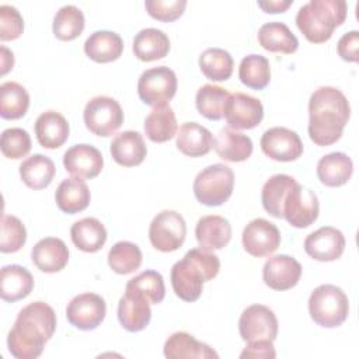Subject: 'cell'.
Instances as JSON below:
<instances>
[{
  "label": "cell",
  "mask_w": 359,
  "mask_h": 359,
  "mask_svg": "<svg viewBox=\"0 0 359 359\" xmlns=\"http://www.w3.org/2000/svg\"><path fill=\"white\" fill-rule=\"evenodd\" d=\"M55 172V163L43 154H34L20 164V177L31 189L46 188L52 182Z\"/></svg>",
  "instance_id": "836d02e7"
},
{
  "label": "cell",
  "mask_w": 359,
  "mask_h": 359,
  "mask_svg": "<svg viewBox=\"0 0 359 359\" xmlns=\"http://www.w3.org/2000/svg\"><path fill=\"white\" fill-rule=\"evenodd\" d=\"M175 146L188 157H202L210 151L213 136L209 129L198 122H185L177 132Z\"/></svg>",
  "instance_id": "d4e9b609"
},
{
  "label": "cell",
  "mask_w": 359,
  "mask_h": 359,
  "mask_svg": "<svg viewBox=\"0 0 359 359\" xmlns=\"http://www.w3.org/2000/svg\"><path fill=\"white\" fill-rule=\"evenodd\" d=\"M187 236V223L181 213L175 210H161L154 216L149 227L151 245L161 252L178 250Z\"/></svg>",
  "instance_id": "30bf717a"
},
{
  "label": "cell",
  "mask_w": 359,
  "mask_h": 359,
  "mask_svg": "<svg viewBox=\"0 0 359 359\" xmlns=\"http://www.w3.org/2000/svg\"><path fill=\"white\" fill-rule=\"evenodd\" d=\"M309 313L311 320L320 327H339L348 318V296L335 285H320L309 297Z\"/></svg>",
  "instance_id": "5b68a950"
},
{
  "label": "cell",
  "mask_w": 359,
  "mask_h": 359,
  "mask_svg": "<svg viewBox=\"0 0 359 359\" xmlns=\"http://www.w3.org/2000/svg\"><path fill=\"white\" fill-rule=\"evenodd\" d=\"M233 57L222 48H208L199 56L201 72L206 79L213 81H224L233 74Z\"/></svg>",
  "instance_id": "ab89813d"
},
{
  "label": "cell",
  "mask_w": 359,
  "mask_h": 359,
  "mask_svg": "<svg viewBox=\"0 0 359 359\" xmlns=\"http://www.w3.org/2000/svg\"><path fill=\"white\" fill-rule=\"evenodd\" d=\"M345 250V237L341 230L324 226L310 233L304 240V251L313 259L330 262L338 259Z\"/></svg>",
  "instance_id": "2e32d148"
},
{
  "label": "cell",
  "mask_w": 359,
  "mask_h": 359,
  "mask_svg": "<svg viewBox=\"0 0 359 359\" xmlns=\"http://www.w3.org/2000/svg\"><path fill=\"white\" fill-rule=\"evenodd\" d=\"M132 49L139 60L153 62L167 56L170 52V39L161 29L144 28L135 35Z\"/></svg>",
  "instance_id": "4dcf8cb0"
},
{
  "label": "cell",
  "mask_w": 359,
  "mask_h": 359,
  "mask_svg": "<svg viewBox=\"0 0 359 359\" xmlns=\"http://www.w3.org/2000/svg\"><path fill=\"white\" fill-rule=\"evenodd\" d=\"M280 233L278 227L262 217L251 220L243 230L244 250L252 257H266L278 250Z\"/></svg>",
  "instance_id": "5bb4252c"
},
{
  "label": "cell",
  "mask_w": 359,
  "mask_h": 359,
  "mask_svg": "<svg viewBox=\"0 0 359 359\" xmlns=\"http://www.w3.org/2000/svg\"><path fill=\"white\" fill-rule=\"evenodd\" d=\"M348 14L344 0H310L296 14V25L309 42L323 43L332 36Z\"/></svg>",
  "instance_id": "277c9868"
},
{
  "label": "cell",
  "mask_w": 359,
  "mask_h": 359,
  "mask_svg": "<svg viewBox=\"0 0 359 359\" xmlns=\"http://www.w3.org/2000/svg\"><path fill=\"white\" fill-rule=\"evenodd\" d=\"M90 199V189L86 181L79 177H70L63 180L55 192V201L57 208L69 215L84 210L88 206Z\"/></svg>",
  "instance_id": "4316f807"
},
{
  "label": "cell",
  "mask_w": 359,
  "mask_h": 359,
  "mask_svg": "<svg viewBox=\"0 0 359 359\" xmlns=\"http://www.w3.org/2000/svg\"><path fill=\"white\" fill-rule=\"evenodd\" d=\"M261 149L265 156L275 161H294L303 154L300 136L287 128L275 126L264 132Z\"/></svg>",
  "instance_id": "4fadbf2b"
},
{
  "label": "cell",
  "mask_w": 359,
  "mask_h": 359,
  "mask_svg": "<svg viewBox=\"0 0 359 359\" xmlns=\"http://www.w3.org/2000/svg\"><path fill=\"white\" fill-rule=\"evenodd\" d=\"M353 172V163L345 153L334 151L323 156L317 163V177L325 187L345 185Z\"/></svg>",
  "instance_id": "f546056e"
},
{
  "label": "cell",
  "mask_w": 359,
  "mask_h": 359,
  "mask_svg": "<svg viewBox=\"0 0 359 359\" xmlns=\"http://www.w3.org/2000/svg\"><path fill=\"white\" fill-rule=\"evenodd\" d=\"M259 45L269 52L293 53L299 48V39L285 22L272 21L264 24L258 31Z\"/></svg>",
  "instance_id": "d6a6232c"
},
{
  "label": "cell",
  "mask_w": 359,
  "mask_h": 359,
  "mask_svg": "<svg viewBox=\"0 0 359 359\" xmlns=\"http://www.w3.org/2000/svg\"><path fill=\"white\" fill-rule=\"evenodd\" d=\"M69 122L56 111H45L35 121L38 143L45 149H57L69 139Z\"/></svg>",
  "instance_id": "603a6c76"
},
{
  "label": "cell",
  "mask_w": 359,
  "mask_h": 359,
  "mask_svg": "<svg viewBox=\"0 0 359 359\" xmlns=\"http://www.w3.org/2000/svg\"><path fill=\"white\" fill-rule=\"evenodd\" d=\"M34 289L31 272L21 265H6L0 272V294L6 302L25 299Z\"/></svg>",
  "instance_id": "83f0119b"
},
{
  "label": "cell",
  "mask_w": 359,
  "mask_h": 359,
  "mask_svg": "<svg viewBox=\"0 0 359 359\" xmlns=\"http://www.w3.org/2000/svg\"><path fill=\"white\" fill-rule=\"evenodd\" d=\"M164 356L168 359H212L219 358L208 344L195 339L191 334L180 331L174 332L164 344Z\"/></svg>",
  "instance_id": "f1b7e54d"
},
{
  "label": "cell",
  "mask_w": 359,
  "mask_h": 359,
  "mask_svg": "<svg viewBox=\"0 0 359 359\" xmlns=\"http://www.w3.org/2000/svg\"><path fill=\"white\" fill-rule=\"evenodd\" d=\"M351 116V105L344 93L324 86L309 100V136L317 146H330L341 139Z\"/></svg>",
  "instance_id": "7a4b0ae2"
},
{
  "label": "cell",
  "mask_w": 359,
  "mask_h": 359,
  "mask_svg": "<svg viewBox=\"0 0 359 359\" xmlns=\"http://www.w3.org/2000/svg\"><path fill=\"white\" fill-rule=\"evenodd\" d=\"M234 172L226 164H212L198 172L194 181V194L198 202L206 206H220L233 194Z\"/></svg>",
  "instance_id": "8992f818"
},
{
  "label": "cell",
  "mask_w": 359,
  "mask_h": 359,
  "mask_svg": "<svg viewBox=\"0 0 359 359\" xmlns=\"http://www.w3.org/2000/svg\"><path fill=\"white\" fill-rule=\"evenodd\" d=\"M213 149L226 161L240 163L252 154V140L231 128H223L213 139Z\"/></svg>",
  "instance_id": "cb8c5ba5"
},
{
  "label": "cell",
  "mask_w": 359,
  "mask_h": 359,
  "mask_svg": "<svg viewBox=\"0 0 359 359\" xmlns=\"http://www.w3.org/2000/svg\"><path fill=\"white\" fill-rule=\"evenodd\" d=\"M105 314V300L100 294L90 292L74 296L66 307L67 321L81 331L95 330L104 321Z\"/></svg>",
  "instance_id": "8fae6325"
},
{
  "label": "cell",
  "mask_w": 359,
  "mask_h": 359,
  "mask_svg": "<svg viewBox=\"0 0 359 359\" xmlns=\"http://www.w3.org/2000/svg\"><path fill=\"white\" fill-rule=\"evenodd\" d=\"M178 125L170 105L153 108L144 119V133L154 143H164L177 135Z\"/></svg>",
  "instance_id": "e575fe53"
},
{
  "label": "cell",
  "mask_w": 359,
  "mask_h": 359,
  "mask_svg": "<svg viewBox=\"0 0 359 359\" xmlns=\"http://www.w3.org/2000/svg\"><path fill=\"white\" fill-rule=\"evenodd\" d=\"M238 331L243 341L271 339L278 335V320L275 313L264 304L248 306L240 316Z\"/></svg>",
  "instance_id": "7c38bea8"
},
{
  "label": "cell",
  "mask_w": 359,
  "mask_h": 359,
  "mask_svg": "<svg viewBox=\"0 0 359 359\" xmlns=\"http://www.w3.org/2000/svg\"><path fill=\"white\" fill-rule=\"evenodd\" d=\"M302 276V265L290 255L269 257L262 269V279L273 290H287L297 285Z\"/></svg>",
  "instance_id": "e0dca14e"
},
{
  "label": "cell",
  "mask_w": 359,
  "mask_h": 359,
  "mask_svg": "<svg viewBox=\"0 0 359 359\" xmlns=\"http://www.w3.org/2000/svg\"><path fill=\"white\" fill-rule=\"evenodd\" d=\"M320 212L317 195L297 181L290 187L282 203V215L287 223L297 229L313 224Z\"/></svg>",
  "instance_id": "9c48e42d"
},
{
  "label": "cell",
  "mask_w": 359,
  "mask_h": 359,
  "mask_svg": "<svg viewBox=\"0 0 359 359\" xmlns=\"http://www.w3.org/2000/svg\"><path fill=\"white\" fill-rule=\"evenodd\" d=\"M24 31V20L20 11L8 4L0 6V39L14 41Z\"/></svg>",
  "instance_id": "7dc6e473"
},
{
  "label": "cell",
  "mask_w": 359,
  "mask_h": 359,
  "mask_svg": "<svg viewBox=\"0 0 359 359\" xmlns=\"http://www.w3.org/2000/svg\"><path fill=\"white\" fill-rule=\"evenodd\" d=\"M230 93L219 86L205 84L196 91L195 104L201 115L210 121H219L224 116V108Z\"/></svg>",
  "instance_id": "8d00e7d4"
},
{
  "label": "cell",
  "mask_w": 359,
  "mask_h": 359,
  "mask_svg": "<svg viewBox=\"0 0 359 359\" xmlns=\"http://www.w3.org/2000/svg\"><path fill=\"white\" fill-rule=\"evenodd\" d=\"M144 7L150 17L163 22H171L184 14L187 0H146Z\"/></svg>",
  "instance_id": "bcb514c9"
},
{
  "label": "cell",
  "mask_w": 359,
  "mask_h": 359,
  "mask_svg": "<svg viewBox=\"0 0 359 359\" xmlns=\"http://www.w3.org/2000/svg\"><path fill=\"white\" fill-rule=\"evenodd\" d=\"M142 259L140 248L130 241H118L108 252V265L119 275H128L139 269Z\"/></svg>",
  "instance_id": "60d3db41"
},
{
  "label": "cell",
  "mask_w": 359,
  "mask_h": 359,
  "mask_svg": "<svg viewBox=\"0 0 359 359\" xmlns=\"http://www.w3.org/2000/svg\"><path fill=\"white\" fill-rule=\"evenodd\" d=\"M84 22L83 11L73 4H67L55 14L52 29L57 39L73 41L83 32Z\"/></svg>",
  "instance_id": "b9f144b4"
},
{
  "label": "cell",
  "mask_w": 359,
  "mask_h": 359,
  "mask_svg": "<svg viewBox=\"0 0 359 359\" xmlns=\"http://www.w3.org/2000/svg\"><path fill=\"white\" fill-rule=\"evenodd\" d=\"M112 158L123 167H135L143 163L147 147L143 136L136 130H125L118 133L109 146Z\"/></svg>",
  "instance_id": "44dd1931"
},
{
  "label": "cell",
  "mask_w": 359,
  "mask_h": 359,
  "mask_svg": "<svg viewBox=\"0 0 359 359\" xmlns=\"http://www.w3.org/2000/svg\"><path fill=\"white\" fill-rule=\"evenodd\" d=\"M63 165L66 171L79 178H95L104 167L101 151L86 143L72 146L63 156Z\"/></svg>",
  "instance_id": "d6986e66"
},
{
  "label": "cell",
  "mask_w": 359,
  "mask_h": 359,
  "mask_svg": "<svg viewBox=\"0 0 359 359\" xmlns=\"http://www.w3.org/2000/svg\"><path fill=\"white\" fill-rule=\"evenodd\" d=\"M29 107L28 91L15 81H6L0 86V116L4 119L22 118Z\"/></svg>",
  "instance_id": "d590c367"
},
{
  "label": "cell",
  "mask_w": 359,
  "mask_h": 359,
  "mask_svg": "<svg viewBox=\"0 0 359 359\" xmlns=\"http://www.w3.org/2000/svg\"><path fill=\"white\" fill-rule=\"evenodd\" d=\"M219 271L220 259L216 254L201 247L192 248L171 268L172 290L181 300L195 302L202 294L203 283L216 278Z\"/></svg>",
  "instance_id": "3957f363"
},
{
  "label": "cell",
  "mask_w": 359,
  "mask_h": 359,
  "mask_svg": "<svg viewBox=\"0 0 359 359\" xmlns=\"http://www.w3.org/2000/svg\"><path fill=\"white\" fill-rule=\"evenodd\" d=\"M31 259L39 271L55 273L67 265L69 250L63 240L56 237H45L34 245Z\"/></svg>",
  "instance_id": "ffe728a7"
},
{
  "label": "cell",
  "mask_w": 359,
  "mask_h": 359,
  "mask_svg": "<svg viewBox=\"0 0 359 359\" xmlns=\"http://www.w3.org/2000/svg\"><path fill=\"white\" fill-rule=\"evenodd\" d=\"M27 241V230L22 222L11 215L1 217L0 251L4 254L18 251Z\"/></svg>",
  "instance_id": "ee69618b"
},
{
  "label": "cell",
  "mask_w": 359,
  "mask_h": 359,
  "mask_svg": "<svg viewBox=\"0 0 359 359\" xmlns=\"http://www.w3.org/2000/svg\"><path fill=\"white\" fill-rule=\"evenodd\" d=\"M276 352L273 348V341L271 339H257L247 342L245 348L240 353V358H275Z\"/></svg>",
  "instance_id": "681fc988"
},
{
  "label": "cell",
  "mask_w": 359,
  "mask_h": 359,
  "mask_svg": "<svg viewBox=\"0 0 359 359\" xmlns=\"http://www.w3.org/2000/svg\"><path fill=\"white\" fill-rule=\"evenodd\" d=\"M83 118L91 133L108 137L122 126L123 111L115 98L97 95L86 104Z\"/></svg>",
  "instance_id": "ba28073f"
},
{
  "label": "cell",
  "mask_w": 359,
  "mask_h": 359,
  "mask_svg": "<svg viewBox=\"0 0 359 359\" xmlns=\"http://www.w3.org/2000/svg\"><path fill=\"white\" fill-rule=\"evenodd\" d=\"M125 289L140 292L153 304L161 303L165 296V286L161 273L151 269L144 271L137 276L129 279Z\"/></svg>",
  "instance_id": "7bdbcfd3"
},
{
  "label": "cell",
  "mask_w": 359,
  "mask_h": 359,
  "mask_svg": "<svg viewBox=\"0 0 359 359\" xmlns=\"http://www.w3.org/2000/svg\"><path fill=\"white\" fill-rule=\"evenodd\" d=\"M56 330V314L45 302L22 307L7 337L8 352L17 359H36Z\"/></svg>",
  "instance_id": "6da1fadb"
},
{
  "label": "cell",
  "mask_w": 359,
  "mask_h": 359,
  "mask_svg": "<svg viewBox=\"0 0 359 359\" xmlns=\"http://www.w3.org/2000/svg\"><path fill=\"white\" fill-rule=\"evenodd\" d=\"M293 0H269V1H258V7H261L265 13H283L292 6Z\"/></svg>",
  "instance_id": "f907efd6"
},
{
  "label": "cell",
  "mask_w": 359,
  "mask_h": 359,
  "mask_svg": "<svg viewBox=\"0 0 359 359\" xmlns=\"http://www.w3.org/2000/svg\"><path fill=\"white\" fill-rule=\"evenodd\" d=\"M195 236L201 248L222 250L231 240V226L223 216L208 215L198 220Z\"/></svg>",
  "instance_id": "7402d4cb"
},
{
  "label": "cell",
  "mask_w": 359,
  "mask_h": 359,
  "mask_svg": "<svg viewBox=\"0 0 359 359\" xmlns=\"http://www.w3.org/2000/svg\"><path fill=\"white\" fill-rule=\"evenodd\" d=\"M70 237L79 250L84 252H97L107 241V230L98 219L84 217L72 224Z\"/></svg>",
  "instance_id": "1f68e13d"
},
{
  "label": "cell",
  "mask_w": 359,
  "mask_h": 359,
  "mask_svg": "<svg viewBox=\"0 0 359 359\" xmlns=\"http://www.w3.org/2000/svg\"><path fill=\"white\" fill-rule=\"evenodd\" d=\"M14 56L6 46H1V74L4 76L10 69H13Z\"/></svg>",
  "instance_id": "816d5d0a"
},
{
  "label": "cell",
  "mask_w": 359,
  "mask_h": 359,
  "mask_svg": "<svg viewBox=\"0 0 359 359\" xmlns=\"http://www.w3.org/2000/svg\"><path fill=\"white\" fill-rule=\"evenodd\" d=\"M224 118L231 129H252L264 118L262 102L250 94H230L224 108Z\"/></svg>",
  "instance_id": "9a60e30c"
},
{
  "label": "cell",
  "mask_w": 359,
  "mask_h": 359,
  "mask_svg": "<svg viewBox=\"0 0 359 359\" xmlns=\"http://www.w3.org/2000/svg\"><path fill=\"white\" fill-rule=\"evenodd\" d=\"M337 52L344 60L356 63L359 60V32L349 31L344 34L337 43Z\"/></svg>",
  "instance_id": "c3c4849f"
},
{
  "label": "cell",
  "mask_w": 359,
  "mask_h": 359,
  "mask_svg": "<svg viewBox=\"0 0 359 359\" xmlns=\"http://www.w3.org/2000/svg\"><path fill=\"white\" fill-rule=\"evenodd\" d=\"M177 76L167 66L144 70L137 81L139 98L153 108L165 107L177 93Z\"/></svg>",
  "instance_id": "52a82bcc"
},
{
  "label": "cell",
  "mask_w": 359,
  "mask_h": 359,
  "mask_svg": "<svg viewBox=\"0 0 359 359\" xmlns=\"http://www.w3.org/2000/svg\"><path fill=\"white\" fill-rule=\"evenodd\" d=\"M84 52L97 63H109L122 55L123 41L114 31H95L86 39Z\"/></svg>",
  "instance_id": "484cf974"
},
{
  "label": "cell",
  "mask_w": 359,
  "mask_h": 359,
  "mask_svg": "<svg viewBox=\"0 0 359 359\" xmlns=\"http://www.w3.org/2000/svg\"><path fill=\"white\" fill-rule=\"evenodd\" d=\"M151 318L150 302L137 290L125 289V294L118 303V320L129 332L144 330Z\"/></svg>",
  "instance_id": "ac0fdd59"
},
{
  "label": "cell",
  "mask_w": 359,
  "mask_h": 359,
  "mask_svg": "<svg viewBox=\"0 0 359 359\" xmlns=\"http://www.w3.org/2000/svg\"><path fill=\"white\" fill-rule=\"evenodd\" d=\"M296 182V180L287 174H275L272 175L262 187L261 201L264 209L273 217L282 219V203L285 195L290 189V187Z\"/></svg>",
  "instance_id": "f35d334b"
},
{
  "label": "cell",
  "mask_w": 359,
  "mask_h": 359,
  "mask_svg": "<svg viewBox=\"0 0 359 359\" xmlns=\"http://www.w3.org/2000/svg\"><path fill=\"white\" fill-rule=\"evenodd\" d=\"M0 149L7 158H22L31 150V137L22 128H8L1 133Z\"/></svg>",
  "instance_id": "f6af8a7d"
},
{
  "label": "cell",
  "mask_w": 359,
  "mask_h": 359,
  "mask_svg": "<svg viewBox=\"0 0 359 359\" xmlns=\"http://www.w3.org/2000/svg\"><path fill=\"white\" fill-rule=\"evenodd\" d=\"M238 79L244 86L252 90L265 88L271 81L269 60L262 55H247L240 62Z\"/></svg>",
  "instance_id": "74e56055"
}]
</instances>
